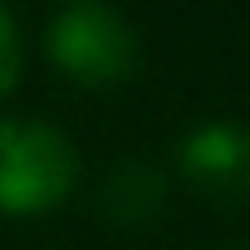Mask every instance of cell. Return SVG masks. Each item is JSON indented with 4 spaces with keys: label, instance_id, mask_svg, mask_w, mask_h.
Instances as JSON below:
<instances>
[{
    "label": "cell",
    "instance_id": "obj_1",
    "mask_svg": "<svg viewBox=\"0 0 250 250\" xmlns=\"http://www.w3.org/2000/svg\"><path fill=\"white\" fill-rule=\"evenodd\" d=\"M79 153L70 134L37 116H0V208L42 213L74 190Z\"/></svg>",
    "mask_w": 250,
    "mask_h": 250
},
{
    "label": "cell",
    "instance_id": "obj_2",
    "mask_svg": "<svg viewBox=\"0 0 250 250\" xmlns=\"http://www.w3.org/2000/svg\"><path fill=\"white\" fill-rule=\"evenodd\" d=\"M46 51L74 83L88 88H111L139 70L134 23L102 0H70L56 9L46 23Z\"/></svg>",
    "mask_w": 250,
    "mask_h": 250
},
{
    "label": "cell",
    "instance_id": "obj_3",
    "mask_svg": "<svg viewBox=\"0 0 250 250\" xmlns=\"http://www.w3.org/2000/svg\"><path fill=\"white\" fill-rule=\"evenodd\" d=\"M190 190L218 204H250V125L204 121L176 148Z\"/></svg>",
    "mask_w": 250,
    "mask_h": 250
},
{
    "label": "cell",
    "instance_id": "obj_4",
    "mask_svg": "<svg viewBox=\"0 0 250 250\" xmlns=\"http://www.w3.org/2000/svg\"><path fill=\"white\" fill-rule=\"evenodd\" d=\"M19 65H23V42H19V23L5 5H0V98L19 83Z\"/></svg>",
    "mask_w": 250,
    "mask_h": 250
}]
</instances>
